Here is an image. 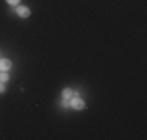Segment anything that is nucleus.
Listing matches in <instances>:
<instances>
[{
	"mask_svg": "<svg viewBox=\"0 0 147 140\" xmlns=\"http://www.w3.org/2000/svg\"><path fill=\"white\" fill-rule=\"evenodd\" d=\"M69 107H72L75 111H82V109H85V101L78 97H72L69 100Z\"/></svg>",
	"mask_w": 147,
	"mask_h": 140,
	"instance_id": "f257e3e1",
	"label": "nucleus"
},
{
	"mask_svg": "<svg viewBox=\"0 0 147 140\" xmlns=\"http://www.w3.org/2000/svg\"><path fill=\"white\" fill-rule=\"evenodd\" d=\"M16 13H17V16H19V17H24V19L30 16V9L27 8V6H17Z\"/></svg>",
	"mask_w": 147,
	"mask_h": 140,
	"instance_id": "f03ea898",
	"label": "nucleus"
},
{
	"mask_svg": "<svg viewBox=\"0 0 147 140\" xmlns=\"http://www.w3.org/2000/svg\"><path fill=\"white\" fill-rule=\"evenodd\" d=\"M13 67V62L9 61V59H0V70H2V72H6V70H9Z\"/></svg>",
	"mask_w": 147,
	"mask_h": 140,
	"instance_id": "7ed1b4c3",
	"label": "nucleus"
},
{
	"mask_svg": "<svg viewBox=\"0 0 147 140\" xmlns=\"http://www.w3.org/2000/svg\"><path fill=\"white\" fill-rule=\"evenodd\" d=\"M61 97L64 98V100H71L72 97H78V93L74 92L72 89H64V90H63V93H61Z\"/></svg>",
	"mask_w": 147,
	"mask_h": 140,
	"instance_id": "20e7f679",
	"label": "nucleus"
},
{
	"mask_svg": "<svg viewBox=\"0 0 147 140\" xmlns=\"http://www.w3.org/2000/svg\"><path fill=\"white\" fill-rule=\"evenodd\" d=\"M8 79H9V75H8V73H5V72H2V73H0V81L6 83Z\"/></svg>",
	"mask_w": 147,
	"mask_h": 140,
	"instance_id": "39448f33",
	"label": "nucleus"
},
{
	"mask_svg": "<svg viewBox=\"0 0 147 140\" xmlns=\"http://www.w3.org/2000/svg\"><path fill=\"white\" fill-rule=\"evenodd\" d=\"M6 90V87H5V84H3V81H0V93H3Z\"/></svg>",
	"mask_w": 147,
	"mask_h": 140,
	"instance_id": "423d86ee",
	"label": "nucleus"
},
{
	"mask_svg": "<svg viewBox=\"0 0 147 140\" xmlns=\"http://www.w3.org/2000/svg\"><path fill=\"white\" fill-rule=\"evenodd\" d=\"M6 2H8L9 5H17V3L20 2V0H6Z\"/></svg>",
	"mask_w": 147,
	"mask_h": 140,
	"instance_id": "0eeeda50",
	"label": "nucleus"
},
{
	"mask_svg": "<svg viewBox=\"0 0 147 140\" xmlns=\"http://www.w3.org/2000/svg\"><path fill=\"white\" fill-rule=\"evenodd\" d=\"M63 106H64V107H69V103H67V100H64V98H63Z\"/></svg>",
	"mask_w": 147,
	"mask_h": 140,
	"instance_id": "6e6552de",
	"label": "nucleus"
}]
</instances>
